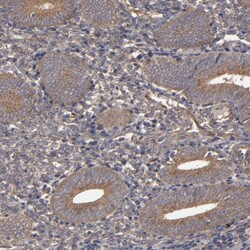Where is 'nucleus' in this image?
Instances as JSON below:
<instances>
[{"instance_id":"obj_2","label":"nucleus","mask_w":250,"mask_h":250,"mask_svg":"<svg viewBox=\"0 0 250 250\" xmlns=\"http://www.w3.org/2000/svg\"><path fill=\"white\" fill-rule=\"evenodd\" d=\"M152 84L181 91L189 101L207 105L228 102L248 109L250 57L237 51H214L185 58L154 56L143 66Z\"/></svg>"},{"instance_id":"obj_4","label":"nucleus","mask_w":250,"mask_h":250,"mask_svg":"<svg viewBox=\"0 0 250 250\" xmlns=\"http://www.w3.org/2000/svg\"><path fill=\"white\" fill-rule=\"evenodd\" d=\"M37 68L45 94L61 105H74L92 89L90 67L77 55L48 52L40 58Z\"/></svg>"},{"instance_id":"obj_8","label":"nucleus","mask_w":250,"mask_h":250,"mask_svg":"<svg viewBox=\"0 0 250 250\" xmlns=\"http://www.w3.org/2000/svg\"><path fill=\"white\" fill-rule=\"evenodd\" d=\"M35 109V92L28 83L10 73L0 78V117L3 124L30 118Z\"/></svg>"},{"instance_id":"obj_1","label":"nucleus","mask_w":250,"mask_h":250,"mask_svg":"<svg viewBox=\"0 0 250 250\" xmlns=\"http://www.w3.org/2000/svg\"><path fill=\"white\" fill-rule=\"evenodd\" d=\"M249 212V187L222 182L160 192L143 205L138 221L151 235L178 238L241 221Z\"/></svg>"},{"instance_id":"obj_5","label":"nucleus","mask_w":250,"mask_h":250,"mask_svg":"<svg viewBox=\"0 0 250 250\" xmlns=\"http://www.w3.org/2000/svg\"><path fill=\"white\" fill-rule=\"evenodd\" d=\"M232 174V164L220 154L205 146H187L162 166L158 178L170 186H191L222 183Z\"/></svg>"},{"instance_id":"obj_7","label":"nucleus","mask_w":250,"mask_h":250,"mask_svg":"<svg viewBox=\"0 0 250 250\" xmlns=\"http://www.w3.org/2000/svg\"><path fill=\"white\" fill-rule=\"evenodd\" d=\"M2 9L20 28H54L65 24L77 9V2L43 0H3Z\"/></svg>"},{"instance_id":"obj_3","label":"nucleus","mask_w":250,"mask_h":250,"mask_svg":"<svg viewBox=\"0 0 250 250\" xmlns=\"http://www.w3.org/2000/svg\"><path fill=\"white\" fill-rule=\"evenodd\" d=\"M123 176L103 166L79 169L62 180L50 197V209L61 221L88 224L113 214L128 195Z\"/></svg>"},{"instance_id":"obj_9","label":"nucleus","mask_w":250,"mask_h":250,"mask_svg":"<svg viewBox=\"0 0 250 250\" xmlns=\"http://www.w3.org/2000/svg\"><path fill=\"white\" fill-rule=\"evenodd\" d=\"M77 9L82 19L95 28H112L120 21V5L115 1H79Z\"/></svg>"},{"instance_id":"obj_10","label":"nucleus","mask_w":250,"mask_h":250,"mask_svg":"<svg viewBox=\"0 0 250 250\" xmlns=\"http://www.w3.org/2000/svg\"><path fill=\"white\" fill-rule=\"evenodd\" d=\"M133 120L134 115L128 109H108L101 112L96 118L100 126L106 129L124 127Z\"/></svg>"},{"instance_id":"obj_6","label":"nucleus","mask_w":250,"mask_h":250,"mask_svg":"<svg viewBox=\"0 0 250 250\" xmlns=\"http://www.w3.org/2000/svg\"><path fill=\"white\" fill-rule=\"evenodd\" d=\"M214 38L211 18L198 8L173 16L156 29V43L166 49H193L211 43Z\"/></svg>"}]
</instances>
